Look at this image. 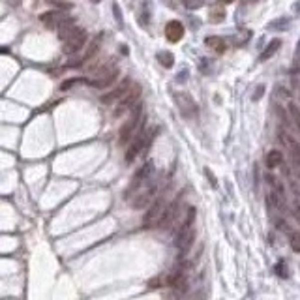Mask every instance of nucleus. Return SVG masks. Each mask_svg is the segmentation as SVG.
I'll use <instances>...</instances> for the list:
<instances>
[{
    "label": "nucleus",
    "mask_w": 300,
    "mask_h": 300,
    "mask_svg": "<svg viewBox=\"0 0 300 300\" xmlns=\"http://www.w3.org/2000/svg\"><path fill=\"white\" fill-rule=\"evenodd\" d=\"M118 77V66H116L115 58H109L107 62H103L100 68L94 71L92 79H86V85L94 86V88H107L116 81Z\"/></svg>",
    "instance_id": "1"
},
{
    "label": "nucleus",
    "mask_w": 300,
    "mask_h": 300,
    "mask_svg": "<svg viewBox=\"0 0 300 300\" xmlns=\"http://www.w3.org/2000/svg\"><path fill=\"white\" fill-rule=\"evenodd\" d=\"M156 130H139L135 135H133V141H131V145L128 146V150H126V156H124V160L128 165L137 160L139 156L145 152L148 145H150V141L154 137Z\"/></svg>",
    "instance_id": "2"
},
{
    "label": "nucleus",
    "mask_w": 300,
    "mask_h": 300,
    "mask_svg": "<svg viewBox=\"0 0 300 300\" xmlns=\"http://www.w3.org/2000/svg\"><path fill=\"white\" fill-rule=\"evenodd\" d=\"M169 207V201H167V193H160L156 201H152L150 208L146 210L145 218H143V227L145 229H152V227H160L165 210Z\"/></svg>",
    "instance_id": "3"
},
{
    "label": "nucleus",
    "mask_w": 300,
    "mask_h": 300,
    "mask_svg": "<svg viewBox=\"0 0 300 300\" xmlns=\"http://www.w3.org/2000/svg\"><path fill=\"white\" fill-rule=\"evenodd\" d=\"M141 124H143V105H141V101H137V103H135V107L131 109L130 118H128V120L124 122L122 128H120V137H118V143H120V145L130 143V139H133V135L137 133Z\"/></svg>",
    "instance_id": "4"
},
{
    "label": "nucleus",
    "mask_w": 300,
    "mask_h": 300,
    "mask_svg": "<svg viewBox=\"0 0 300 300\" xmlns=\"http://www.w3.org/2000/svg\"><path fill=\"white\" fill-rule=\"evenodd\" d=\"M152 175H154V162H152V160H148V162L143 163V165L137 169V173L133 175L130 186H128V190L124 192V199L130 201L131 197L137 193V190L141 188V186H145L148 180H152Z\"/></svg>",
    "instance_id": "5"
},
{
    "label": "nucleus",
    "mask_w": 300,
    "mask_h": 300,
    "mask_svg": "<svg viewBox=\"0 0 300 300\" xmlns=\"http://www.w3.org/2000/svg\"><path fill=\"white\" fill-rule=\"evenodd\" d=\"M173 98H175V103H177L180 115L184 116V118H188V120H197L199 105H197V101L193 100L192 94L186 92V90H178V92L173 94Z\"/></svg>",
    "instance_id": "6"
},
{
    "label": "nucleus",
    "mask_w": 300,
    "mask_h": 300,
    "mask_svg": "<svg viewBox=\"0 0 300 300\" xmlns=\"http://www.w3.org/2000/svg\"><path fill=\"white\" fill-rule=\"evenodd\" d=\"M139 98H141V85L131 83V86L126 90V94L116 101V107H115V111H113V116L118 118V116H122L126 111L133 109L135 107V103L139 101Z\"/></svg>",
    "instance_id": "7"
},
{
    "label": "nucleus",
    "mask_w": 300,
    "mask_h": 300,
    "mask_svg": "<svg viewBox=\"0 0 300 300\" xmlns=\"http://www.w3.org/2000/svg\"><path fill=\"white\" fill-rule=\"evenodd\" d=\"M156 193H158V182H150V184H146V186H141L137 190V193L130 199L131 207L135 208V210H141V208L148 207V205L154 201Z\"/></svg>",
    "instance_id": "8"
},
{
    "label": "nucleus",
    "mask_w": 300,
    "mask_h": 300,
    "mask_svg": "<svg viewBox=\"0 0 300 300\" xmlns=\"http://www.w3.org/2000/svg\"><path fill=\"white\" fill-rule=\"evenodd\" d=\"M86 39H88V34H86L85 28H79L73 36H69L68 39H64V47H62V51L66 54H73V53H79L83 47H85Z\"/></svg>",
    "instance_id": "9"
},
{
    "label": "nucleus",
    "mask_w": 300,
    "mask_h": 300,
    "mask_svg": "<svg viewBox=\"0 0 300 300\" xmlns=\"http://www.w3.org/2000/svg\"><path fill=\"white\" fill-rule=\"evenodd\" d=\"M182 199H184V192H180L177 199L173 201V203H169V207H167V210H165V216H163L162 223H160V227H162V229H169V227H173V223H175V220H177V216L180 214Z\"/></svg>",
    "instance_id": "10"
},
{
    "label": "nucleus",
    "mask_w": 300,
    "mask_h": 300,
    "mask_svg": "<svg viewBox=\"0 0 300 300\" xmlns=\"http://www.w3.org/2000/svg\"><path fill=\"white\" fill-rule=\"evenodd\" d=\"M130 86H131V79L126 77L122 83H120L118 86H115L111 92L105 94V96H101V103H105V105H113V103H116V101L120 100L124 94H126V90H128Z\"/></svg>",
    "instance_id": "11"
},
{
    "label": "nucleus",
    "mask_w": 300,
    "mask_h": 300,
    "mask_svg": "<svg viewBox=\"0 0 300 300\" xmlns=\"http://www.w3.org/2000/svg\"><path fill=\"white\" fill-rule=\"evenodd\" d=\"M66 17H68V13H64L62 9H54V11H45V13H41V15H39V21L45 24L47 28L56 30Z\"/></svg>",
    "instance_id": "12"
},
{
    "label": "nucleus",
    "mask_w": 300,
    "mask_h": 300,
    "mask_svg": "<svg viewBox=\"0 0 300 300\" xmlns=\"http://www.w3.org/2000/svg\"><path fill=\"white\" fill-rule=\"evenodd\" d=\"M182 36H184V24L180 21L173 19V21L165 24V38L169 39L171 43H178L182 39Z\"/></svg>",
    "instance_id": "13"
},
{
    "label": "nucleus",
    "mask_w": 300,
    "mask_h": 300,
    "mask_svg": "<svg viewBox=\"0 0 300 300\" xmlns=\"http://www.w3.org/2000/svg\"><path fill=\"white\" fill-rule=\"evenodd\" d=\"M101 41H103V32H100L96 38L90 41V45H88V51L85 53V56L81 58V64H85V62L88 60H92L94 56L98 54V51H100V47H101Z\"/></svg>",
    "instance_id": "14"
},
{
    "label": "nucleus",
    "mask_w": 300,
    "mask_h": 300,
    "mask_svg": "<svg viewBox=\"0 0 300 300\" xmlns=\"http://www.w3.org/2000/svg\"><path fill=\"white\" fill-rule=\"evenodd\" d=\"M280 47H282V39H280V38L272 39L269 45L263 49V53L259 54V62L270 60V58H272V56H274V54H276L278 51H280Z\"/></svg>",
    "instance_id": "15"
},
{
    "label": "nucleus",
    "mask_w": 300,
    "mask_h": 300,
    "mask_svg": "<svg viewBox=\"0 0 300 300\" xmlns=\"http://www.w3.org/2000/svg\"><path fill=\"white\" fill-rule=\"evenodd\" d=\"M265 163H267L269 169H276V167H280V165L284 163V154H282V150H276V148L270 150L269 154H267Z\"/></svg>",
    "instance_id": "16"
},
{
    "label": "nucleus",
    "mask_w": 300,
    "mask_h": 300,
    "mask_svg": "<svg viewBox=\"0 0 300 300\" xmlns=\"http://www.w3.org/2000/svg\"><path fill=\"white\" fill-rule=\"evenodd\" d=\"M205 43H207L210 49H214L216 53H225V49H227V41L220 36H208L205 39Z\"/></svg>",
    "instance_id": "17"
},
{
    "label": "nucleus",
    "mask_w": 300,
    "mask_h": 300,
    "mask_svg": "<svg viewBox=\"0 0 300 300\" xmlns=\"http://www.w3.org/2000/svg\"><path fill=\"white\" fill-rule=\"evenodd\" d=\"M137 19H139V23H141V26H145V28L150 26V2H143V6L139 9Z\"/></svg>",
    "instance_id": "18"
},
{
    "label": "nucleus",
    "mask_w": 300,
    "mask_h": 300,
    "mask_svg": "<svg viewBox=\"0 0 300 300\" xmlns=\"http://www.w3.org/2000/svg\"><path fill=\"white\" fill-rule=\"evenodd\" d=\"M156 58L160 60L163 68H173L175 66V54L169 53V51H160V53L156 54Z\"/></svg>",
    "instance_id": "19"
},
{
    "label": "nucleus",
    "mask_w": 300,
    "mask_h": 300,
    "mask_svg": "<svg viewBox=\"0 0 300 300\" xmlns=\"http://www.w3.org/2000/svg\"><path fill=\"white\" fill-rule=\"evenodd\" d=\"M208 21H210V23H222V21H225V9H223L222 6H214V8L210 9Z\"/></svg>",
    "instance_id": "20"
},
{
    "label": "nucleus",
    "mask_w": 300,
    "mask_h": 300,
    "mask_svg": "<svg viewBox=\"0 0 300 300\" xmlns=\"http://www.w3.org/2000/svg\"><path fill=\"white\" fill-rule=\"evenodd\" d=\"M289 17H280L276 21H272L269 23V28H274V30H287V26H289Z\"/></svg>",
    "instance_id": "21"
},
{
    "label": "nucleus",
    "mask_w": 300,
    "mask_h": 300,
    "mask_svg": "<svg viewBox=\"0 0 300 300\" xmlns=\"http://www.w3.org/2000/svg\"><path fill=\"white\" fill-rule=\"evenodd\" d=\"M81 83H86V79H66V81H64V83L60 85V90L68 92V90H71L73 86L81 85Z\"/></svg>",
    "instance_id": "22"
},
{
    "label": "nucleus",
    "mask_w": 300,
    "mask_h": 300,
    "mask_svg": "<svg viewBox=\"0 0 300 300\" xmlns=\"http://www.w3.org/2000/svg\"><path fill=\"white\" fill-rule=\"evenodd\" d=\"M207 2L208 0H182L184 8H188V9H199V8H203Z\"/></svg>",
    "instance_id": "23"
},
{
    "label": "nucleus",
    "mask_w": 300,
    "mask_h": 300,
    "mask_svg": "<svg viewBox=\"0 0 300 300\" xmlns=\"http://www.w3.org/2000/svg\"><path fill=\"white\" fill-rule=\"evenodd\" d=\"M289 113H291L293 120H295V124L299 126V130H300V107L297 103H289Z\"/></svg>",
    "instance_id": "24"
},
{
    "label": "nucleus",
    "mask_w": 300,
    "mask_h": 300,
    "mask_svg": "<svg viewBox=\"0 0 300 300\" xmlns=\"http://www.w3.org/2000/svg\"><path fill=\"white\" fill-rule=\"evenodd\" d=\"M291 248L295 250V252H299L300 254V233H293V237H291Z\"/></svg>",
    "instance_id": "25"
},
{
    "label": "nucleus",
    "mask_w": 300,
    "mask_h": 300,
    "mask_svg": "<svg viewBox=\"0 0 300 300\" xmlns=\"http://www.w3.org/2000/svg\"><path fill=\"white\" fill-rule=\"evenodd\" d=\"M250 36H252V34H250V30H246V32H242V34H240L239 38L235 39V43H237V45H244V43H246L248 39H250Z\"/></svg>",
    "instance_id": "26"
},
{
    "label": "nucleus",
    "mask_w": 300,
    "mask_h": 300,
    "mask_svg": "<svg viewBox=\"0 0 300 300\" xmlns=\"http://www.w3.org/2000/svg\"><path fill=\"white\" fill-rule=\"evenodd\" d=\"M274 270H276V274H278V276H282V278H287V276H289V274L285 272V265H284V263H278V265H276V269H274Z\"/></svg>",
    "instance_id": "27"
},
{
    "label": "nucleus",
    "mask_w": 300,
    "mask_h": 300,
    "mask_svg": "<svg viewBox=\"0 0 300 300\" xmlns=\"http://www.w3.org/2000/svg\"><path fill=\"white\" fill-rule=\"evenodd\" d=\"M113 11H115V19L118 24H122V15H120V8H118V4H113Z\"/></svg>",
    "instance_id": "28"
},
{
    "label": "nucleus",
    "mask_w": 300,
    "mask_h": 300,
    "mask_svg": "<svg viewBox=\"0 0 300 300\" xmlns=\"http://www.w3.org/2000/svg\"><path fill=\"white\" fill-rule=\"evenodd\" d=\"M293 216H295V220L300 223V205H295V208H293Z\"/></svg>",
    "instance_id": "29"
},
{
    "label": "nucleus",
    "mask_w": 300,
    "mask_h": 300,
    "mask_svg": "<svg viewBox=\"0 0 300 300\" xmlns=\"http://www.w3.org/2000/svg\"><path fill=\"white\" fill-rule=\"evenodd\" d=\"M263 90H265V86H259V88H257V92H255V96H254V100L255 101H257V100H259V98H261V96H263Z\"/></svg>",
    "instance_id": "30"
},
{
    "label": "nucleus",
    "mask_w": 300,
    "mask_h": 300,
    "mask_svg": "<svg viewBox=\"0 0 300 300\" xmlns=\"http://www.w3.org/2000/svg\"><path fill=\"white\" fill-rule=\"evenodd\" d=\"M186 79H188V71H186V69H182V71L178 73V81H186Z\"/></svg>",
    "instance_id": "31"
},
{
    "label": "nucleus",
    "mask_w": 300,
    "mask_h": 300,
    "mask_svg": "<svg viewBox=\"0 0 300 300\" xmlns=\"http://www.w3.org/2000/svg\"><path fill=\"white\" fill-rule=\"evenodd\" d=\"M205 173H207V175H208V178H210V184H212V186H216V178L214 177H212V175H210V171H205Z\"/></svg>",
    "instance_id": "32"
},
{
    "label": "nucleus",
    "mask_w": 300,
    "mask_h": 300,
    "mask_svg": "<svg viewBox=\"0 0 300 300\" xmlns=\"http://www.w3.org/2000/svg\"><path fill=\"white\" fill-rule=\"evenodd\" d=\"M295 60L297 62L300 60V41H299V47H297V53H295Z\"/></svg>",
    "instance_id": "33"
},
{
    "label": "nucleus",
    "mask_w": 300,
    "mask_h": 300,
    "mask_svg": "<svg viewBox=\"0 0 300 300\" xmlns=\"http://www.w3.org/2000/svg\"><path fill=\"white\" fill-rule=\"evenodd\" d=\"M242 2H244V4H257L259 0H242Z\"/></svg>",
    "instance_id": "34"
},
{
    "label": "nucleus",
    "mask_w": 300,
    "mask_h": 300,
    "mask_svg": "<svg viewBox=\"0 0 300 300\" xmlns=\"http://www.w3.org/2000/svg\"><path fill=\"white\" fill-rule=\"evenodd\" d=\"M220 2H222V4H233L235 0H220Z\"/></svg>",
    "instance_id": "35"
},
{
    "label": "nucleus",
    "mask_w": 300,
    "mask_h": 300,
    "mask_svg": "<svg viewBox=\"0 0 300 300\" xmlns=\"http://www.w3.org/2000/svg\"><path fill=\"white\" fill-rule=\"evenodd\" d=\"M90 2H94V4H98V2H101V0H90Z\"/></svg>",
    "instance_id": "36"
}]
</instances>
